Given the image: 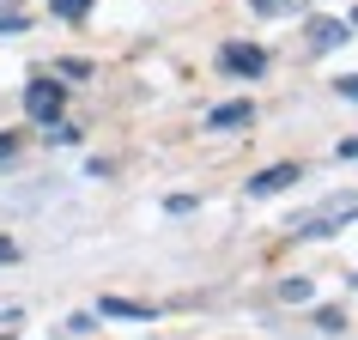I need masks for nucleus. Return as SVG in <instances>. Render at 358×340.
Returning a JSON list of instances; mask_svg holds the SVG:
<instances>
[{
  "label": "nucleus",
  "instance_id": "nucleus-6",
  "mask_svg": "<svg viewBox=\"0 0 358 340\" xmlns=\"http://www.w3.org/2000/svg\"><path fill=\"white\" fill-rule=\"evenodd\" d=\"M346 37H352L346 19H310V43H316V49H340Z\"/></svg>",
  "mask_w": 358,
  "mask_h": 340
},
{
  "label": "nucleus",
  "instance_id": "nucleus-13",
  "mask_svg": "<svg viewBox=\"0 0 358 340\" xmlns=\"http://www.w3.org/2000/svg\"><path fill=\"white\" fill-rule=\"evenodd\" d=\"M334 92H340V97H352V104H358V73H352V79H334Z\"/></svg>",
  "mask_w": 358,
  "mask_h": 340
},
{
  "label": "nucleus",
  "instance_id": "nucleus-12",
  "mask_svg": "<svg viewBox=\"0 0 358 340\" xmlns=\"http://www.w3.org/2000/svg\"><path fill=\"white\" fill-rule=\"evenodd\" d=\"M316 328H328V334H334V328H346V316H340V310H316Z\"/></svg>",
  "mask_w": 358,
  "mask_h": 340
},
{
  "label": "nucleus",
  "instance_id": "nucleus-8",
  "mask_svg": "<svg viewBox=\"0 0 358 340\" xmlns=\"http://www.w3.org/2000/svg\"><path fill=\"white\" fill-rule=\"evenodd\" d=\"M262 19H273V13H303V0H249Z\"/></svg>",
  "mask_w": 358,
  "mask_h": 340
},
{
  "label": "nucleus",
  "instance_id": "nucleus-14",
  "mask_svg": "<svg viewBox=\"0 0 358 340\" xmlns=\"http://www.w3.org/2000/svg\"><path fill=\"white\" fill-rule=\"evenodd\" d=\"M0 262H19V243L13 237H0Z\"/></svg>",
  "mask_w": 358,
  "mask_h": 340
},
{
  "label": "nucleus",
  "instance_id": "nucleus-7",
  "mask_svg": "<svg viewBox=\"0 0 358 340\" xmlns=\"http://www.w3.org/2000/svg\"><path fill=\"white\" fill-rule=\"evenodd\" d=\"M49 13H55V19H85L92 0H49Z\"/></svg>",
  "mask_w": 358,
  "mask_h": 340
},
{
  "label": "nucleus",
  "instance_id": "nucleus-2",
  "mask_svg": "<svg viewBox=\"0 0 358 340\" xmlns=\"http://www.w3.org/2000/svg\"><path fill=\"white\" fill-rule=\"evenodd\" d=\"M219 67L231 79H255V73H267V49H255V43H225L219 49Z\"/></svg>",
  "mask_w": 358,
  "mask_h": 340
},
{
  "label": "nucleus",
  "instance_id": "nucleus-10",
  "mask_svg": "<svg viewBox=\"0 0 358 340\" xmlns=\"http://www.w3.org/2000/svg\"><path fill=\"white\" fill-rule=\"evenodd\" d=\"M13 31H24V13L13 6V13H0V37H13Z\"/></svg>",
  "mask_w": 358,
  "mask_h": 340
},
{
  "label": "nucleus",
  "instance_id": "nucleus-16",
  "mask_svg": "<svg viewBox=\"0 0 358 340\" xmlns=\"http://www.w3.org/2000/svg\"><path fill=\"white\" fill-rule=\"evenodd\" d=\"M340 158H358V134H352V140H340Z\"/></svg>",
  "mask_w": 358,
  "mask_h": 340
},
{
  "label": "nucleus",
  "instance_id": "nucleus-18",
  "mask_svg": "<svg viewBox=\"0 0 358 340\" xmlns=\"http://www.w3.org/2000/svg\"><path fill=\"white\" fill-rule=\"evenodd\" d=\"M352 24H358V13H352Z\"/></svg>",
  "mask_w": 358,
  "mask_h": 340
},
{
  "label": "nucleus",
  "instance_id": "nucleus-11",
  "mask_svg": "<svg viewBox=\"0 0 358 340\" xmlns=\"http://www.w3.org/2000/svg\"><path fill=\"white\" fill-rule=\"evenodd\" d=\"M55 73H67V79H85V73H92V61H79V55H73V61H61Z\"/></svg>",
  "mask_w": 358,
  "mask_h": 340
},
{
  "label": "nucleus",
  "instance_id": "nucleus-15",
  "mask_svg": "<svg viewBox=\"0 0 358 340\" xmlns=\"http://www.w3.org/2000/svg\"><path fill=\"white\" fill-rule=\"evenodd\" d=\"M19 152V134H0V158H13Z\"/></svg>",
  "mask_w": 358,
  "mask_h": 340
},
{
  "label": "nucleus",
  "instance_id": "nucleus-9",
  "mask_svg": "<svg viewBox=\"0 0 358 340\" xmlns=\"http://www.w3.org/2000/svg\"><path fill=\"white\" fill-rule=\"evenodd\" d=\"M280 298H285V304H303V298H310V280H285Z\"/></svg>",
  "mask_w": 358,
  "mask_h": 340
},
{
  "label": "nucleus",
  "instance_id": "nucleus-17",
  "mask_svg": "<svg viewBox=\"0 0 358 340\" xmlns=\"http://www.w3.org/2000/svg\"><path fill=\"white\" fill-rule=\"evenodd\" d=\"M0 340H13V334H0Z\"/></svg>",
  "mask_w": 358,
  "mask_h": 340
},
{
  "label": "nucleus",
  "instance_id": "nucleus-3",
  "mask_svg": "<svg viewBox=\"0 0 358 340\" xmlns=\"http://www.w3.org/2000/svg\"><path fill=\"white\" fill-rule=\"evenodd\" d=\"M298 176H303V164H267L262 176H249V201H267V194L298 189Z\"/></svg>",
  "mask_w": 358,
  "mask_h": 340
},
{
  "label": "nucleus",
  "instance_id": "nucleus-5",
  "mask_svg": "<svg viewBox=\"0 0 358 340\" xmlns=\"http://www.w3.org/2000/svg\"><path fill=\"white\" fill-rule=\"evenodd\" d=\"M97 316H110V322H158V310H146V304H134V298H103Z\"/></svg>",
  "mask_w": 358,
  "mask_h": 340
},
{
  "label": "nucleus",
  "instance_id": "nucleus-1",
  "mask_svg": "<svg viewBox=\"0 0 358 340\" xmlns=\"http://www.w3.org/2000/svg\"><path fill=\"white\" fill-rule=\"evenodd\" d=\"M61 110H67L61 79H31V85H24V115H31V122L49 128V122H61Z\"/></svg>",
  "mask_w": 358,
  "mask_h": 340
},
{
  "label": "nucleus",
  "instance_id": "nucleus-4",
  "mask_svg": "<svg viewBox=\"0 0 358 340\" xmlns=\"http://www.w3.org/2000/svg\"><path fill=\"white\" fill-rule=\"evenodd\" d=\"M243 122H255V104H249V97H231V104L207 110V128L213 134H231V128H243Z\"/></svg>",
  "mask_w": 358,
  "mask_h": 340
}]
</instances>
